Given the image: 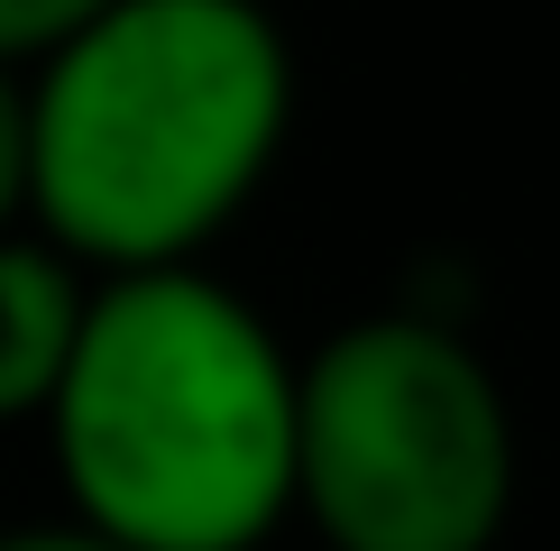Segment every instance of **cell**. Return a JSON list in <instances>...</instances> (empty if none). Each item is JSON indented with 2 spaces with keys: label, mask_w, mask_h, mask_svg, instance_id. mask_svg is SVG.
Segmentation results:
<instances>
[{
  "label": "cell",
  "mask_w": 560,
  "mask_h": 551,
  "mask_svg": "<svg viewBox=\"0 0 560 551\" xmlns=\"http://www.w3.org/2000/svg\"><path fill=\"white\" fill-rule=\"evenodd\" d=\"M285 120L294 56L258 0H110L28 65V221L74 267H194Z\"/></svg>",
  "instance_id": "obj_1"
},
{
  "label": "cell",
  "mask_w": 560,
  "mask_h": 551,
  "mask_svg": "<svg viewBox=\"0 0 560 551\" xmlns=\"http://www.w3.org/2000/svg\"><path fill=\"white\" fill-rule=\"evenodd\" d=\"M28 221V74L0 65V239Z\"/></svg>",
  "instance_id": "obj_6"
},
{
  "label": "cell",
  "mask_w": 560,
  "mask_h": 551,
  "mask_svg": "<svg viewBox=\"0 0 560 551\" xmlns=\"http://www.w3.org/2000/svg\"><path fill=\"white\" fill-rule=\"evenodd\" d=\"M37 423L110 551H258L294 505V359L202 267L110 276Z\"/></svg>",
  "instance_id": "obj_2"
},
{
  "label": "cell",
  "mask_w": 560,
  "mask_h": 551,
  "mask_svg": "<svg viewBox=\"0 0 560 551\" xmlns=\"http://www.w3.org/2000/svg\"><path fill=\"white\" fill-rule=\"evenodd\" d=\"M83 304L92 285L56 239H28V230L0 239V423H37L56 405Z\"/></svg>",
  "instance_id": "obj_4"
},
{
  "label": "cell",
  "mask_w": 560,
  "mask_h": 551,
  "mask_svg": "<svg viewBox=\"0 0 560 551\" xmlns=\"http://www.w3.org/2000/svg\"><path fill=\"white\" fill-rule=\"evenodd\" d=\"M0 551H110V542H92L83 524H19V534H0Z\"/></svg>",
  "instance_id": "obj_7"
},
{
  "label": "cell",
  "mask_w": 560,
  "mask_h": 551,
  "mask_svg": "<svg viewBox=\"0 0 560 551\" xmlns=\"http://www.w3.org/2000/svg\"><path fill=\"white\" fill-rule=\"evenodd\" d=\"M110 0H0V65H19L28 74L37 56H56L74 28H92Z\"/></svg>",
  "instance_id": "obj_5"
},
{
  "label": "cell",
  "mask_w": 560,
  "mask_h": 551,
  "mask_svg": "<svg viewBox=\"0 0 560 551\" xmlns=\"http://www.w3.org/2000/svg\"><path fill=\"white\" fill-rule=\"evenodd\" d=\"M294 505L331 551H497L515 413L451 321L368 313L294 367Z\"/></svg>",
  "instance_id": "obj_3"
}]
</instances>
